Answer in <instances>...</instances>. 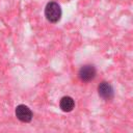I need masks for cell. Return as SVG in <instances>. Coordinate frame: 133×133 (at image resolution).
Instances as JSON below:
<instances>
[{"label": "cell", "instance_id": "5", "mask_svg": "<svg viewBox=\"0 0 133 133\" xmlns=\"http://www.w3.org/2000/svg\"><path fill=\"white\" fill-rule=\"evenodd\" d=\"M59 107L62 111L64 112H70L74 109L75 107V101L73 98L69 97V96H64L60 99L59 101Z\"/></svg>", "mask_w": 133, "mask_h": 133}, {"label": "cell", "instance_id": "1", "mask_svg": "<svg viewBox=\"0 0 133 133\" xmlns=\"http://www.w3.org/2000/svg\"><path fill=\"white\" fill-rule=\"evenodd\" d=\"M61 7L57 2L51 1L47 3L45 7V17L50 23H57L61 19Z\"/></svg>", "mask_w": 133, "mask_h": 133}, {"label": "cell", "instance_id": "6", "mask_svg": "<svg viewBox=\"0 0 133 133\" xmlns=\"http://www.w3.org/2000/svg\"><path fill=\"white\" fill-rule=\"evenodd\" d=\"M62 1H65V0H62Z\"/></svg>", "mask_w": 133, "mask_h": 133}, {"label": "cell", "instance_id": "3", "mask_svg": "<svg viewBox=\"0 0 133 133\" xmlns=\"http://www.w3.org/2000/svg\"><path fill=\"white\" fill-rule=\"evenodd\" d=\"M15 113H16L17 118L22 123H29V122H31V119L33 117V113H32L31 109L24 104L18 105L16 107Z\"/></svg>", "mask_w": 133, "mask_h": 133}, {"label": "cell", "instance_id": "4", "mask_svg": "<svg viewBox=\"0 0 133 133\" xmlns=\"http://www.w3.org/2000/svg\"><path fill=\"white\" fill-rule=\"evenodd\" d=\"M98 94L102 99L108 101V100H111L113 98L114 90H113V87L111 86L110 83H108L106 81H103L98 86Z\"/></svg>", "mask_w": 133, "mask_h": 133}, {"label": "cell", "instance_id": "2", "mask_svg": "<svg viewBox=\"0 0 133 133\" xmlns=\"http://www.w3.org/2000/svg\"><path fill=\"white\" fill-rule=\"evenodd\" d=\"M96 75H97V71L92 64H84L80 68L78 72V77L83 82H88L94 80Z\"/></svg>", "mask_w": 133, "mask_h": 133}]
</instances>
